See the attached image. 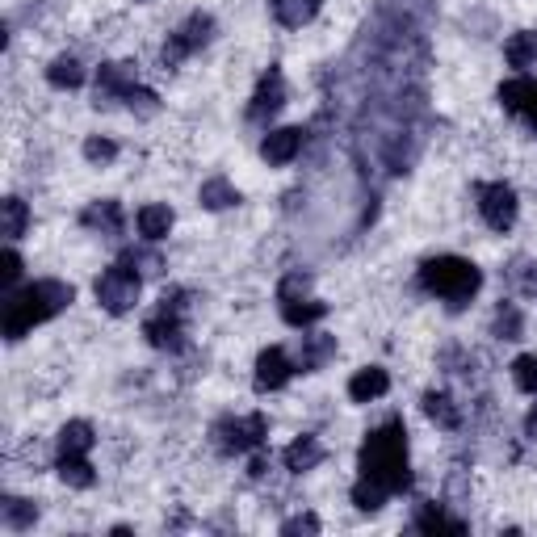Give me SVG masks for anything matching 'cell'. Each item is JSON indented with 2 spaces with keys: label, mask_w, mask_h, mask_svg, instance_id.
<instances>
[{
  "label": "cell",
  "mask_w": 537,
  "mask_h": 537,
  "mask_svg": "<svg viewBox=\"0 0 537 537\" xmlns=\"http://www.w3.org/2000/svg\"><path fill=\"white\" fill-rule=\"evenodd\" d=\"M357 466H361L365 479H374L378 487L391 491V496H399V491L412 487V466H407V428H403L399 416L378 424L374 433L365 437Z\"/></svg>",
  "instance_id": "cell-1"
},
{
  "label": "cell",
  "mask_w": 537,
  "mask_h": 537,
  "mask_svg": "<svg viewBox=\"0 0 537 537\" xmlns=\"http://www.w3.org/2000/svg\"><path fill=\"white\" fill-rule=\"evenodd\" d=\"M72 298H76V290L68 282H55V277H42V282L9 294L5 298V336L21 340L30 328L47 324V319H55L59 311H68Z\"/></svg>",
  "instance_id": "cell-2"
},
{
  "label": "cell",
  "mask_w": 537,
  "mask_h": 537,
  "mask_svg": "<svg viewBox=\"0 0 537 537\" xmlns=\"http://www.w3.org/2000/svg\"><path fill=\"white\" fill-rule=\"evenodd\" d=\"M420 286L428 294L445 298L449 307H462L479 294L483 273H479L475 261H466V256H433V261L420 265Z\"/></svg>",
  "instance_id": "cell-3"
},
{
  "label": "cell",
  "mask_w": 537,
  "mask_h": 537,
  "mask_svg": "<svg viewBox=\"0 0 537 537\" xmlns=\"http://www.w3.org/2000/svg\"><path fill=\"white\" fill-rule=\"evenodd\" d=\"M185 290H164L160 298V307L147 315V324H143V336H147V345L160 349V353H177L185 345Z\"/></svg>",
  "instance_id": "cell-4"
},
{
  "label": "cell",
  "mask_w": 537,
  "mask_h": 537,
  "mask_svg": "<svg viewBox=\"0 0 537 537\" xmlns=\"http://www.w3.org/2000/svg\"><path fill=\"white\" fill-rule=\"evenodd\" d=\"M139 290H143V277L135 273V261L122 256L118 265H110L97 277V303L110 311V315H126L139 303Z\"/></svg>",
  "instance_id": "cell-5"
},
{
  "label": "cell",
  "mask_w": 537,
  "mask_h": 537,
  "mask_svg": "<svg viewBox=\"0 0 537 537\" xmlns=\"http://www.w3.org/2000/svg\"><path fill=\"white\" fill-rule=\"evenodd\" d=\"M269 437V420L261 412H252V416H227L214 424V445L223 449V454H248V449H261Z\"/></svg>",
  "instance_id": "cell-6"
},
{
  "label": "cell",
  "mask_w": 537,
  "mask_h": 537,
  "mask_svg": "<svg viewBox=\"0 0 537 537\" xmlns=\"http://www.w3.org/2000/svg\"><path fill=\"white\" fill-rule=\"evenodd\" d=\"M210 38H214V17L210 13H189L185 26L168 34L164 51H160V63H164V68H177L181 59H189L193 51H202Z\"/></svg>",
  "instance_id": "cell-7"
},
{
  "label": "cell",
  "mask_w": 537,
  "mask_h": 537,
  "mask_svg": "<svg viewBox=\"0 0 537 537\" xmlns=\"http://www.w3.org/2000/svg\"><path fill=\"white\" fill-rule=\"evenodd\" d=\"M479 214L491 231H508L512 223H517V189L504 185V181L479 185Z\"/></svg>",
  "instance_id": "cell-8"
},
{
  "label": "cell",
  "mask_w": 537,
  "mask_h": 537,
  "mask_svg": "<svg viewBox=\"0 0 537 537\" xmlns=\"http://www.w3.org/2000/svg\"><path fill=\"white\" fill-rule=\"evenodd\" d=\"M139 84V63H105V68L97 72V110H110L114 101H126V93H131Z\"/></svg>",
  "instance_id": "cell-9"
},
{
  "label": "cell",
  "mask_w": 537,
  "mask_h": 537,
  "mask_svg": "<svg viewBox=\"0 0 537 537\" xmlns=\"http://www.w3.org/2000/svg\"><path fill=\"white\" fill-rule=\"evenodd\" d=\"M286 105V76H282V68H273L261 76V84H256V93H252V101H248V122H269L277 110Z\"/></svg>",
  "instance_id": "cell-10"
},
{
  "label": "cell",
  "mask_w": 537,
  "mask_h": 537,
  "mask_svg": "<svg viewBox=\"0 0 537 537\" xmlns=\"http://www.w3.org/2000/svg\"><path fill=\"white\" fill-rule=\"evenodd\" d=\"M290 374H294V361L286 357V349H265L261 357H256V374H252V386L261 395H269V391H282V386L290 382Z\"/></svg>",
  "instance_id": "cell-11"
},
{
  "label": "cell",
  "mask_w": 537,
  "mask_h": 537,
  "mask_svg": "<svg viewBox=\"0 0 537 537\" xmlns=\"http://www.w3.org/2000/svg\"><path fill=\"white\" fill-rule=\"evenodd\" d=\"M303 126H277V131H269L265 135V143H261V156L269 160V164H290L298 152H303Z\"/></svg>",
  "instance_id": "cell-12"
},
{
  "label": "cell",
  "mask_w": 537,
  "mask_h": 537,
  "mask_svg": "<svg viewBox=\"0 0 537 537\" xmlns=\"http://www.w3.org/2000/svg\"><path fill=\"white\" fill-rule=\"evenodd\" d=\"M386 391H391V374L382 370V365H365V370H357L349 378V399L353 403H374L382 399Z\"/></svg>",
  "instance_id": "cell-13"
},
{
  "label": "cell",
  "mask_w": 537,
  "mask_h": 537,
  "mask_svg": "<svg viewBox=\"0 0 537 537\" xmlns=\"http://www.w3.org/2000/svg\"><path fill=\"white\" fill-rule=\"evenodd\" d=\"M282 462H286L290 475H307V470H315L319 462H324V445H319L315 437H298V441L286 445Z\"/></svg>",
  "instance_id": "cell-14"
},
{
  "label": "cell",
  "mask_w": 537,
  "mask_h": 537,
  "mask_svg": "<svg viewBox=\"0 0 537 537\" xmlns=\"http://www.w3.org/2000/svg\"><path fill=\"white\" fill-rule=\"evenodd\" d=\"M93 424L89 420H72L59 428V458H89L93 449Z\"/></svg>",
  "instance_id": "cell-15"
},
{
  "label": "cell",
  "mask_w": 537,
  "mask_h": 537,
  "mask_svg": "<svg viewBox=\"0 0 537 537\" xmlns=\"http://www.w3.org/2000/svg\"><path fill=\"white\" fill-rule=\"evenodd\" d=\"M328 357H336V336H328V332L303 336V345H298V370H303V374H315Z\"/></svg>",
  "instance_id": "cell-16"
},
{
  "label": "cell",
  "mask_w": 537,
  "mask_h": 537,
  "mask_svg": "<svg viewBox=\"0 0 537 537\" xmlns=\"http://www.w3.org/2000/svg\"><path fill=\"white\" fill-rule=\"evenodd\" d=\"M80 223L93 227V231H101V235H118V231H122V206H118L114 198L93 202V206L80 210Z\"/></svg>",
  "instance_id": "cell-17"
},
{
  "label": "cell",
  "mask_w": 537,
  "mask_h": 537,
  "mask_svg": "<svg viewBox=\"0 0 537 537\" xmlns=\"http://www.w3.org/2000/svg\"><path fill=\"white\" fill-rule=\"evenodd\" d=\"M328 315V303H319V298L303 294V298H286L282 303V319L290 328H307V324H319V319Z\"/></svg>",
  "instance_id": "cell-18"
},
{
  "label": "cell",
  "mask_w": 537,
  "mask_h": 537,
  "mask_svg": "<svg viewBox=\"0 0 537 537\" xmlns=\"http://www.w3.org/2000/svg\"><path fill=\"white\" fill-rule=\"evenodd\" d=\"M324 9V0H273V17L282 21L286 30H298V26H307V21Z\"/></svg>",
  "instance_id": "cell-19"
},
{
  "label": "cell",
  "mask_w": 537,
  "mask_h": 537,
  "mask_svg": "<svg viewBox=\"0 0 537 537\" xmlns=\"http://www.w3.org/2000/svg\"><path fill=\"white\" fill-rule=\"evenodd\" d=\"M424 416L433 420V424H441V428H449V433L462 424V412H458L454 395H445V391H428L424 395Z\"/></svg>",
  "instance_id": "cell-20"
},
{
  "label": "cell",
  "mask_w": 537,
  "mask_h": 537,
  "mask_svg": "<svg viewBox=\"0 0 537 537\" xmlns=\"http://www.w3.org/2000/svg\"><path fill=\"white\" fill-rule=\"evenodd\" d=\"M168 231H173V210H168V206H143L139 210V235H143V240H164V235Z\"/></svg>",
  "instance_id": "cell-21"
},
{
  "label": "cell",
  "mask_w": 537,
  "mask_h": 537,
  "mask_svg": "<svg viewBox=\"0 0 537 537\" xmlns=\"http://www.w3.org/2000/svg\"><path fill=\"white\" fill-rule=\"evenodd\" d=\"M198 198H202L206 210H231V206H240V189H235L227 177H210Z\"/></svg>",
  "instance_id": "cell-22"
},
{
  "label": "cell",
  "mask_w": 537,
  "mask_h": 537,
  "mask_svg": "<svg viewBox=\"0 0 537 537\" xmlns=\"http://www.w3.org/2000/svg\"><path fill=\"white\" fill-rule=\"evenodd\" d=\"M416 529H420V533H466V521L449 517V512H441L437 504H424V508L416 512Z\"/></svg>",
  "instance_id": "cell-23"
},
{
  "label": "cell",
  "mask_w": 537,
  "mask_h": 537,
  "mask_svg": "<svg viewBox=\"0 0 537 537\" xmlns=\"http://www.w3.org/2000/svg\"><path fill=\"white\" fill-rule=\"evenodd\" d=\"M47 80L55 84V89H80L84 84V68L76 55H55L51 68H47Z\"/></svg>",
  "instance_id": "cell-24"
},
{
  "label": "cell",
  "mask_w": 537,
  "mask_h": 537,
  "mask_svg": "<svg viewBox=\"0 0 537 537\" xmlns=\"http://www.w3.org/2000/svg\"><path fill=\"white\" fill-rule=\"evenodd\" d=\"M0 219H5L0 235H5V240H17V235H26L30 210H26V202H21V198H5V202H0Z\"/></svg>",
  "instance_id": "cell-25"
},
{
  "label": "cell",
  "mask_w": 537,
  "mask_h": 537,
  "mask_svg": "<svg viewBox=\"0 0 537 537\" xmlns=\"http://www.w3.org/2000/svg\"><path fill=\"white\" fill-rule=\"evenodd\" d=\"M504 55H508L512 68H529V63L537 59V30L512 34V38H508V47H504Z\"/></svg>",
  "instance_id": "cell-26"
},
{
  "label": "cell",
  "mask_w": 537,
  "mask_h": 537,
  "mask_svg": "<svg viewBox=\"0 0 537 537\" xmlns=\"http://www.w3.org/2000/svg\"><path fill=\"white\" fill-rule=\"evenodd\" d=\"M491 332H496L500 340H521L525 319H521L517 303H500V307H496V319H491Z\"/></svg>",
  "instance_id": "cell-27"
},
{
  "label": "cell",
  "mask_w": 537,
  "mask_h": 537,
  "mask_svg": "<svg viewBox=\"0 0 537 537\" xmlns=\"http://www.w3.org/2000/svg\"><path fill=\"white\" fill-rule=\"evenodd\" d=\"M529 93H533V80H529V76H517V80H504L496 97H500V105H504L508 114H521L525 101H529Z\"/></svg>",
  "instance_id": "cell-28"
},
{
  "label": "cell",
  "mask_w": 537,
  "mask_h": 537,
  "mask_svg": "<svg viewBox=\"0 0 537 537\" xmlns=\"http://www.w3.org/2000/svg\"><path fill=\"white\" fill-rule=\"evenodd\" d=\"M55 466H59V479L68 483V487H80V491H84V487H93V483H97L89 458H59Z\"/></svg>",
  "instance_id": "cell-29"
},
{
  "label": "cell",
  "mask_w": 537,
  "mask_h": 537,
  "mask_svg": "<svg viewBox=\"0 0 537 537\" xmlns=\"http://www.w3.org/2000/svg\"><path fill=\"white\" fill-rule=\"evenodd\" d=\"M0 521H5L9 529H30V525L38 521V508H34L30 500H17V496H9L5 504H0Z\"/></svg>",
  "instance_id": "cell-30"
},
{
  "label": "cell",
  "mask_w": 537,
  "mask_h": 537,
  "mask_svg": "<svg viewBox=\"0 0 537 537\" xmlns=\"http://www.w3.org/2000/svg\"><path fill=\"white\" fill-rule=\"evenodd\" d=\"M386 496H391V491H386V487H378L374 479H365V475L353 483V504H357L361 512H378V508L386 504Z\"/></svg>",
  "instance_id": "cell-31"
},
{
  "label": "cell",
  "mask_w": 537,
  "mask_h": 537,
  "mask_svg": "<svg viewBox=\"0 0 537 537\" xmlns=\"http://www.w3.org/2000/svg\"><path fill=\"white\" fill-rule=\"evenodd\" d=\"M512 378H517L525 395H537V353H521L512 361Z\"/></svg>",
  "instance_id": "cell-32"
},
{
  "label": "cell",
  "mask_w": 537,
  "mask_h": 537,
  "mask_svg": "<svg viewBox=\"0 0 537 537\" xmlns=\"http://www.w3.org/2000/svg\"><path fill=\"white\" fill-rule=\"evenodd\" d=\"M84 160H89V164H110V160H118V143L101 139V135L84 139Z\"/></svg>",
  "instance_id": "cell-33"
},
{
  "label": "cell",
  "mask_w": 537,
  "mask_h": 537,
  "mask_svg": "<svg viewBox=\"0 0 537 537\" xmlns=\"http://www.w3.org/2000/svg\"><path fill=\"white\" fill-rule=\"evenodd\" d=\"M126 105H131V114H139V118H152V114L160 110V97H156L152 89H139V84H135V89L126 93Z\"/></svg>",
  "instance_id": "cell-34"
},
{
  "label": "cell",
  "mask_w": 537,
  "mask_h": 537,
  "mask_svg": "<svg viewBox=\"0 0 537 537\" xmlns=\"http://www.w3.org/2000/svg\"><path fill=\"white\" fill-rule=\"evenodd\" d=\"M282 533L286 537H294V533H319V517H311V512H303V517H290L282 525Z\"/></svg>",
  "instance_id": "cell-35"
},
{
  "label": "cell",
  "mask_w": 537,
  "mask_h": 537,
  "mask_svg": "<svg viewBox=\"0 0 537 537\" xmlns=\"http://www.w3.org/2000/svg\"><path fill=\"white\" fill-rule=\"evenodd\" d=\"M17 277H21V256L9 248V252H5V269H0V282H5V290H9Z\"/></svg>",
  "instance_id": "cell-36"
},
{
  "label": "cell",
  "mask_w": 537,
  "mask_h": 537,
  "mask_svg": "<svg viewBox=\"0 0 537 537\" xmlns=\"http://www.w3.org/2000/svg\"><path fill=\"white\" fill-rule=\"evenodd\" d=\"M521 118L537 131V80H533V93H529V101H525V110H521Z\"/></svg>",
  "instance_id": "cell-37"
},
{
  "label": "cell",
  "mask_w": 537,
  "mask_h": 537,
  "mask_svg": "<svg viewBox=\"0 0 537 537\" xmlns=\"http://www.w3.org/2000/svg\"><path fill=\"white\" fill-rule=\"evenodd\" d=\"M525 437H529V441H537V403H533V412L525 416Z\"/></svg>",
  "instance_id": "cell-38"
}]
</instances>
